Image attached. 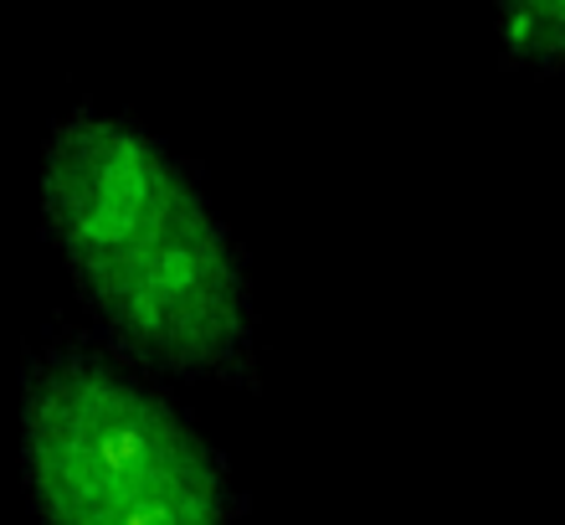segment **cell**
Instances as JSON below:
<instances>
[{"label":"cell","mask_w":565,"mask_h":525,"mask_svg":"<svg viewBox=\"0 0 565 525\" xmlns=\"http://www.w3.org/2000/svg\"><path fill=\"white\" fill-rule=\"evenodd\" d=\"M21 484L36 525H237L242 495L160 376L93 335L21 360Z\"/></svg>","instance_id":"7a4b0ae2"},{"label":"cell","mask_w":565,"mask_h":525,"mask_svg":"<svg viewBox=\"0 0 565 525\" xmlns=\"http://www.w3.org/2000/svg\"><path fill=\"white\" fill-rule=\"evenodd\" d=\"M42 222L93 340L160 381L263 387L237 238L145 124L98 108L57 119L42 145Z\"/></svg>","instance_id":"6da1fadb"},{"label":"cell","mask_w":565,"mask_h":525,"mask_svg":"<svg viewBox=\"0 0 565 525\" xmlns=\"http://www.w3.org/2000/svg\"><path fill=\"white\" fill-rule=\"evenodd\" d=\"M493 36L509 67L524 73H565V0H489Z\"/></svg>","instance_id":"3957f363"}]
</instances>
